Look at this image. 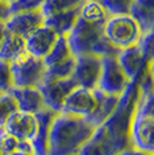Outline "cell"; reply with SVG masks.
Segmentation results:
<instances>
[{
  "mask_svg": "<svg viewBox=\"0 0 154 155\" xmlns=\"http://www.w3.org/2000/svg\"><path fill=\"white\" fill-rule=\"evenodd\" d=\"M96 127L84 116L57 113L50 127L49 155H79L85 142L89 140Z\"/></svg>",
  "mask_w": 154,
  "mask_h": 155,
  "instance_id": "obj_2",
  "label": "cell"
},
{
  "mask_svg": "<svg viewBox=\"0 0 154 155\" xmlns=\"http://www.w3.org/2000/svg\"><path fill=\"white\" fill-rule=\"evenodd\" d=\"M80 8L81 7L45 16L43 25L47 26V27H50L57 35H66L68 32L70 31V28L73 27V25H75V22L77 20V18H79Z\"/></svg>",
  "mask_w": 154,
  "mask_h": 155,
  "instance_id": "obj_19",
  "label": "cell"
},
{
  "mask_svg": "<svg viewBox=\"0 0 154 155\" xmlns=\"http://www.w3.org/2000/svg\"><path fill=\"white\" fill-rule=\"evenodd\" d=\"M139 50L142 51L143 57L147 62H153L154 59V46H153V30L152 31L143 32L137 42Z\"/></svg>",
  "mask_w": 154,
  "mask_h": 155,
  "instance_id": "obj_27",
  "label": "cell"
},
{
  "mask_svg": "<svg viewBox=\"0 0 154 155\" xmlns=\"http://www.w3.org/2000/svg\"><path fill=\"white\" fill-rule=\"evenodd\" d=\"M139 100L137 80H131L120 94L111 115L96 127L91 140L99 144L103 155H116L132 147L131 127Z\"/></svg>",
  "mask_w": 154,
  "mask_h": 155,
  "instance_id": "obj_1",
  "label": "cell"
},
{
  "mask_svg": "<svg viewBox=\"0 0 154 155\" xmlns=\"http://www.w3.org/2000/svg\"><path fill=\"white\" fill-rule=\"evenodd\" d=\"M34 115L37 119V130H35L34 136L30 140L32 150H34V155H49L50 127H52L54 117L57 116V112L45 107Z\"/></svg>",
  "mask_w": 154,
  "mask_h": 155,
  "instance_id": "obj_12",
  "label": "cell"
},
{
  "mask_svg": "<svg viewBox=\"0 0 154 155\" xmlns=\"http://www.w3.org/2000/svg\"><path fill=\"white\" fill-rule=\"evenodd\" d=\"M0 155H2V153H0Z\"/></svg>",
  "mask_w": 154,
  "mask_h": 155,
  "instance_id": "obj_36",
  "label": "cell"
},
{
  "mask_svg": "<svg viewBox=\"0 0 154 155\" xmlns=\"http://www.w3.org/2000/svg\"><path fill=\"white\" fill-rule=\"evenodd\" d=\"M3 2H5V3H11V2H14V0H3Z\"/></svg>",
  "mask_w": 154,
  "mask_h": 155,
  "instance_id": "obj_35",
  "label": "cell"
},
{
  "mask_svg": "<svg viewBox=\"0 0 154 155\" xmlns=\"http://www.w3.org/2000/svg\"><path fill=\"white\" fill-rule=\"evenodd\" d=\"M72 55L73 54H72V51H70L69 45H68L66 37H65V35H58L57 41L54 42L53 47L50 49V51L43 57V62H45L46 66H50V65L61 62Z\"/></svg>",
  "mask_w": 154,
  "mask_h": 155,
  "instance_id": "obj_22",
  "label": "cell"
},
{
  "mask_svg": "<svg viewBox=\"0 0 154 155\" xmlns=\"http://www.w3.org/2000/svg\"><path fill=\"white\" fill-rule=\"evenodd\" d=\"M119 51H120V49H118L116 46H114V45L107 39L105 35H103V37L95 43L92 50H91V53H93V54H96L99 57H105V55H115L116 57L119 54Z\"/></svg>",
  "mask_w": 154,
  "mask_h": 155,
  "instance_id": "obj_26",
  "label": "cell"
},
{
  "mask_svg": "<svg viewBox=\"0 0 154 155\" xmlns=\"http://www.w3.org/2000/svg\"><path fill=\"white\" fill-rule=\"evenodd\" d=\"M76 86H79L76 80L73 77H69L54 81H41L37 88L39 89L47 108L60 113L64 105V100Z\"/></svg>",
  "mask_w": 154,
  "mask_h": 155,
  "instance_id": "obj_8",
  "label": "cell"
},
{
  "mask_svg": "<svg viewBox=\"0 0 154 155\" xmlns=\"http://www.w3.org/2000/svg\"><path fill=\"white\" fill-rule=\"evenodd\" d=\"M43 0H14L8 3L10 8V15L15 12H22V11H34L41 10Z\"/></svg>",
  "mask_w": 154,
  "mask_h": 155,
  "instance_id": "obj_28",
  "label": "cell"
},
{
  "mask_svg": "<svg viewBox=\"0 0 154 155\" xmlns=\"http://www.w3.org/2000/svg\"><path fill=\"white\" fill-rule=\"evenodd\" d=\"M75 64H76V57L72 55L61 62H57V64H53V65H50V66H46L42 81H54V80L69 78L73 74Z\"/></svg>",
  "mask_w": 154,
  "mask_h": 155,
  "instance_id": "obj_21",
  "label": "cell"
},
{
  "mask_svg": "<svg viewBox=\"0 0 154 155\" xmlns=\"http://www.w3.org/2000/svg\"><path fill=\"white\" fill-rule=\"evenodd\" d=\"M18 139L10 134L3 132L0 135V153L2 155H8L18 148Z\"/></svg>",
  "mask_w": 154,
  "mask_h": 155,
  "instance_id": "obj_30",
  "label": "cell"
},
{
  "mask_svg": "<svg viewBox=\"0 0 154 155\" xmlns=\"http://www.w3.org/2000/svg\"><path fill=\"white\" fill-rule=\"evenodd\" d=\"M154 130V96L147 94L142 97L139 94L137 111L131 127L132 147L146 154H154L153 143Z\"/></svg>",
  "mask_w": 154,
  "mask_h": 155,
  "instance_id": "obj_3",
  "label": "cell"
},
{
  "mask_svg": "<svg viewBox=\"0 0 154 155\" xmlns=\"http://www.w3.org/2000/svg\"><path fill=\"white\" fill-rule=\"evenodd\" d=\"M10 92L16 100L18 111L34 115L46 107L42 94L37 86H12Z\"/></svg>",
  "mask_w": 154,
  "mask_h": 155,
  "instance_id": "obj_14",
  "label": "cell"
},
{
  "mask_svg": "<svg viewBox=\"0 0 154 155\" xmlns=\"http://www.w3.org/2000/svg\"><path fill=\"white\" fill-rule=\"evenodd\" d=\"M14 86L12 84V74H11L10 62L0 59V93L2 92H10Z\"/></svg>",
  "mask_w": 154,
  "mask_h": 155,
  "instance_id": "obj_29",
  "label": "cell"
},
{
  "mask_svg": "<svg viewBox=\"0 0 154 155\" xmlns=\"http://www.w3.org/2000/svg\"><path fill=\"white\" fill-rule=\"evenodd\" d=\"M10 16V8H8V3L0 0V23L5 22V19Z\"/></svg>",
  "mask_w": 154,
  "mask_h": 155,
  "instance_id": "obj_31",
  "label": "cell"
},
{
  "mask_svg": "<svg viewBox=\"0 0 154 155\" xmlns=\"http://www.w3.org/2000/svg\"><path fill=\"white\" fill-rule=\"evenodd\" d=\"M4 34H5V27H4V22H3V23H0V45L3 42Z\"/></svg>",
  "mask_w": 154,
  "mask_h": 155,
  "instance_id": "obj_33",
  "label": "cell"
},
{
  "mask_svg": "<svg viewBox=\"0 0 154 155\" xmlns=\"http://www.w3.org/2000/svg\"><path fill=\"white\" fill-rule=\"evenodd\" d=\"M104 23L100 20L85 19L79 15L73 27L65 35L72 54L76 57L91 53L95 43L104 35Z\"/></svg>",
  "mask_w": 154,
  "mask_h": 155,
  "instance_id": "obj_4",
  "label": "cell"
},
{
  "mask_svg": "<svg viewBox=\"0 0 154 155\" xmlns=\"http://www.w3.org/2000/svg\"><path fill=\"white\" fill-rule=\"evenodd\" d=\"M26 50V39L20 35L5 31L3 42L0 45V59L14 61L18 55H20Z\"/></svg>",
  "mask_w": 154,
  "mask_h": 155,
  "instance_id": "obj_20",
  "label": "cell"
},
{
  "mask_svg": "<svg viewBox=\"0 0 154 155\" xmlns=\"http://www.w3.org/2000/svg\"><path fill=\"white\" fill-rule=\"evenodd\" d=\"M84 3L85 0H43L41 5V12L43 14V16H49L53 14L79 8Z\"/></svg>",
  "mask_w": 154,
  "mask_h": 155,
  "instance_id": "obj_23",
  "label": "cell"
},
{
  "mask_svg": "<svg viewBox=\"0 0 154 155\" xmlns=\"http://www.w3.org/2000/svg\"><path fill=\"white\" fill-rule=\"evenodd\" d=\"M97 2L109 16V15L129 14V10L134 0H97Z\"/></svg>",
  "mask_w": 154,
  "mask_h": 155,
  "instance_id": "obj_25",
  "label": "cell"
},
{
  "mask_svg": "<svg viewBox=\"0 0 154 155\" xmlns=\"http://www.w3.org/2000/svg\"><path fill=\"white\" fill-rule=\"evenodd\" d=\"M95 99H96V105H95L93 111L88 116H85L88 121L92 124L93 127H97L111 115V112L114 111L115 105H116L118 100L120 96H114V94H107L104 92L99 91L97 88L93 89Z\"/></svg>",
  "mask_w": 154,
  "mask_h": 155,
  "instance_id": "obj_17",
  "label": "cell"
},
{
  "mask_svg": "<svg viewBox=\"0 0 154 155\" xmlns=\"http://www.w3.org/2000/svg\"><path fill=\"white\" fill-rule=\"evenodd\" d=\"M8 155H34V153H26V151L15 150L14 153H11V154H8Z\"/></svg>",
  "mask_w": 154,
  "mask_h": 155,
  "instance_id": "obj_34",
  "label": "cell"
},
{
  "mask_svg": "<svg viewBox=\"0 0 154 155\" xmlns=\"http://www.w3.org/2000/svg\"><path fill=\"white\" fill-rule=\"evenodd\" d=\"M57 38L58 35L52 28L42 25L26 38V51L43 58L50 51Z\"/></svg>",
  "mask_w": 154,
  "mask_h": 155,
  "instance_id": "obj_15",
  "label": "cell"
},
{
  "mask_svg": "<svg viewBox=\"0 0 154 155\" xmlns=\"http://www.w3.org/2000/svg\"><path fill=\"white\" fill-rule=\"evenodd\" d=\"M116 58H118V62L120 64V66H122V69L124 70V73H126V76L130 80L138 77L141 74V71L147 65L153 64V62L146 61V58L143 57L142 51L139 50L138 45H132V46L120 49Z\"/></svg>",
  "mask_w": 154,
  "mask_h": 155,
  "instance_id": "obj_16",
  "label": "cell"
},
{
  "mask_svg": "<svg viewBox=\"0 0 154 155\" xmlns=\"http://www.w3.org/2000/svg\"><path fill=\"white\" fill-rule=\"evenodd\" d=\"M131 80L126 76L115 55L102 57V70L96 88L107 94L120 96Z\"/></svg>",
  "mask_w": 154,
  "mask_h": 155,
  "instance_id": "obj_7",
  "label": "cell"
},
{
  "mask_svg": "<svg viewBox=\"0 0 154 155\" xmlns=\"http://www.w3.org/2000/svg\"><path fill=\"white\" fill-rule=\"evenodd\" d=\"M10 66L14 86H38L46 70L43 58L26 50L10 62Z\"/></svg>",
  "mask_w": 154,
  "mask_h": 155,
  "instance_id": "obj_6",
  "label": "cell"
},
{
  "mask_svg": "<svg viewBox=\"0 0 154 155\" xmlns=\"http://www.w3.org/2000/svg\"><path fill=\"white\" fill-rule=\"evenodd\" d=\"M16 111L18 104L11 92H2L0 93V135L4 132V124L7 119Z\"/></svg>",
  "mask_w": 154,
  "mask_h": 155,
  "instance_id": "obj_24",
  "label": "cell"
},
{
  "mask_svg": "<svg viewBox=\"0 0 154 155\" xmlns=\"http://www.w3.org/2000/svg\"><path fill=\"white\" fill-rule=\"evenodd\" d=\"M43 20H45V16L41 12V10L22 11V12L11 14L5 19L4 27L5 31L20 35L26 39L32 31H35L43 25Z\"/></svg>",
  "mask_w": 154,
  "mask_h": 155,
  "instance_id": "obj_10",
  "label": "cell"
},
{
  "mask_svg": "<svg viewBox=\"0 0 154 155\" xmlns=\"http://www.w3.org/2000/svg\"><path fill=\"white\" fill-rule=\"evenodd\" d=\"M116 155H153V154H146V153H143V151L138 150V148H135V147H129V148H126V150L120 151V153L116 154Z\"/></svg>",
  "mask_w": 154,
  "mask_h": 155,
  "instance_id": "obj_32",
  "label": "cell"
},
{
  "mask_svg": "<svg viewBox=\"0 0 154 155\" xmlns=\"http://www.w3.org/2000/svg\"><path fill=\"white\" fill-rule=\"evenodd\" d=\"M37 130V119L32 113L14 112L4 124V132L15 136L18 140H31Z\"/></svg>",
  "mask_w": 154,
  "mask_h": 155,
  "instance_id": "obj_13",
  "label": "cell"
},
{
  "mask_svg": "<svg viewBox=\"0 0 154 155\" xmlns=\"http://www.w3.org/2000/svg\"><path fill=\"white\" fill-rule=\"evenodd\" d=\"M129 15L138 23L142 34L154 28V0H134Z\"/></svg>",
  "mask_w": 154,
  "mask_h": 155,
  "instance_id": "obj_18",
  "label": "cell"
},
{
  "mask_svg": "<svg viewBox=\"0 0 154 155\" xmlns=\"http://www.w3.org/2000/svg\"><path fill=\"white\" fill-rule=\"evenodd\" d=\"M95 105H96V99H95L93 89L76 86L64 100L61 112L85 117L93 111Z\"/></svg>",
  "mask_w": 154,
  "mask_h": 155,
  "instance_id": "obj_11",
  "label": "cell"
},
{
  "mask_svg": "<svg viewBox=\"0 0 154 155\" xmlns=\"http://www.w3.org/2000/svg\"><path fill=\"white\" fill-rule=\"evenodd\" d=\"M102 70V57L93 53L76 55V64L73 69L72 77L76 80L79 86H84L88 89H95Z\"/></svg>",
  "mask_w": 154,
  "mask_h": 155,
  "instance_id": "obj_9",
  "label": "cell"
},
{
  "mask_svg": "<svg viewBox=\"0 0 154 155\" xmlns=\"http://www.w3.org/2000/svg\"><path fill=\"white\" fill-rule=\"evenodd\" d=\"M104 35L118 49H124L137 45L142 31L129 14L109 15L104 23Z\"/></svg>",
  "mask_w": 154,
  "mask_h": 155,
  "instance_id": "obj_5",
  "label": "cell"
}]
</instances>
